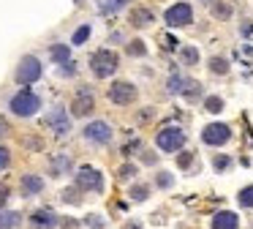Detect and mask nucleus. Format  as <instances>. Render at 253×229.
<instances>
[{"instance_id":"nucleus-32","label":"nucleus","mask_w":253,"mask_h":229,"mask_svg":"<svg viewBox=\"0 0 253 229\" xmlns=\"http://www.w3.org/2000/svg\"><path fill=\"white\" fill-rule=\"evenodd\" d=\"M177 164H180V169H188L193 164V153H180V156H177Z\"/></svg>"},{"instance_id":"nucleus-1","label":"nucleus","mask_w":253,"mask_h":229,"mask_svg":"<svg viewBox=\"0 0 253 229\" xmlns=\"http://www.w3.org/2000/svg\"><path fill=\"white\" fill-rule=\"evenodd\" d=\"M8 109H11L14 114H19V117H33V114L41 109V98L36 96L33 90H28V87H22V90H19L17 96L11 98V104H8Z\"/></svg>"},{"instance_id":"nucleus-15","label":"nucleus","mask_w":253,"mask_h":229,"mask_svg":"<svg viewBox=\"0 0 253 229\" xmlns=\"http://www.w3.org/2000/svg\"><path fill=\"white\" fill-rule=\"evenodd\" d=\"M188 85H191V79H188V76H182V74H171V76H169V82H166V90H169L171 96H182V93L188 90Z\"/></svg>"},{"instance_id":"nucleus-21","label":"nucleus","mask_w":253,"mask_h":229,"mask_svg":"<svg viewBox=\"0 0 253 229\" xmlns=\"http://www.w3.org/2000/svg\"><path fill=\"white\" fill-rule=\"evenodd\" d=\"M180 60L185 65H196L199 63V49L196 47H182L180 49Z\"/></svg>"},{"instance_id":"nucleus-35","label":"nucleus","mask_w":253,"mask_h":229,"mask_svg":"<svg viewBox=\"0 0 253 229\" xmlns=\"http://www.w3.org/2000/svg\"><path fill=\"white\" fill-rule=\"evenodd\" d=\"M8 158H11V156H8V150H6V147H0V169L8 167Z\"/></svg>"},{"instance_id":"nucleus-12","label":"nucleus","mask_w":253,"mask_h":229,"mask_svg":"<svg viewBox=\"0 0 253 229\" xmlns=\"http://www.w3.org/2000/svg\"><path fill=\"white\" fill-rule=\"evenodd\" d=\"M240 227V218H237V213H231V210H220V213H215V218H212V229H237Z\"/></svg>"},{"instance_id":"nucleus-3","label":"nucleus","mask_w":253,"mask_h":229,"mask_svg":"<svg viewBox=\"0 0 253 229\" xmlns=\"http://www.w3.org/2000/svg\"><path fill=\"white\" fill-rule=\"evenodd\" d=\"M155 145H158L164 153H177L182 145H185V131L177 128V125H169V128L158 131V136H155Z\"/></svg>"},{"instance_id":"nucleus-8","label":"nucleus","mask_w":253,"mask_h":229,"mask_svg":"<svg viewBox=\"0 0 253 229\" xmlns=\"http://www.w3.org/2000/svg\"><path fill=\"white\" fill-rule=\"evenodd\" d=\"M84 139L95 142V145H109V142H112L109 123H104V120H93V123H87V125H84Z\"/></svg>"},{"instance_id":"nucleus-18","label":"nucleus","mask_w":253,"mask_h":229,"mask_svg":"<svg viewBox=\"0 0 253 229\" xmlns=\"http://www.w3.org/2000/svg\"><path fill=\"white\" fill-rule=\"evenodd\" d=\"M49 55H52V60H55V63H60V65H66L68 60H71V52H68L66 44H55V47L49 49Z\"/></svg>"},{"instance_id":"nucleus-26","label":"nucleus","mask_w":253,"mask_h":229,"mask_svg":"<svg viewBox=\"0 0 253 229\" xmlns=\"http://www.w3.org/2000/svg\"><path fill=\"white\" fill-rule=\"evenodd\" d=\"M128 55H131V57H144V55H147V47H144L142 38H136V41L128 44Z\"/></svg>"},{"instance_id":"nucleus-39","label":"nucleus","mask_w":253,"mask_h":229,"mask_svg":"<svg viewBox=\"0 0 253 229\" xmlns=\"http://www.w3.org/2000/svg\"><path fill=\"white\" fill-rule=\"evenodd\" d=\"M8 134V123H6V117H0V139Z\"/></svg>"},{"instance_id":"nucleus-10","label":"nucleus","mask_w":253,"mask_h":229,"mask_svg":"<svg viewBox=\"0 0 253 229\" xmlns=\"http://www.w3.org/2000/svg\"><path fill=\"white\" fill-rule=\"evenodd\" d=\"M44 125L52 128L57 136H63V134L71 131V117L66 114V109H52L49 114H44Z\"/></svg>"},{"instance_id":"nucleus-2","label":"nucleus","mask_w":253,"mask_h":229,"mask_svg":"<svg viewBox=\"0 0 253 229\" xmlns=\"http://www.w3.org/2000/svg\"><path fill=\"white\" fill-rule=\"evenodd\" d=\"M117 52H112V49H98V52H93V57H90V68H93V74L98 76V79H106V76H112L117 71Z\"/></svg>"},{"instance_id":"nucleus-38","label":"nucleus","mask_w":253,"mask_h":229,"mask_svg":"<svg viewBox=\"0 0 253 229\" xmlns=\"http://www.w3.org/2000/svg\"><path fill=\"white\" fill-rule=\"evenodd\" d=\"M6 202H8V188L6 185H0V207L6 205Z\"/></svg>"},{"instance_id":"nucleus-37","label":"nucleus","mask_w":253,"mask_h":229,"mask_svg":"<svg viewBox=\"0 0 253 229\" xmlns=\"http://www.w3.org/2000/svg\"><path fill=\"white\" fill-rule=\"evenodd\" d=\"M63 199H66V202H71V205H77V202H79V196L74 194V191H63Z\"/></svg>"},{"instance_id":"nucleus-22","label":"nucleus","mask_w":253,"mask_h":229,"mask_svg":"<svg viewBox=\"0 0 253 229\" xmlns=\"http://www.w3.org/2000/svg\"><path fill=\"white\" fill-rule=\"evenodd\" d=\"M210 71L218 74V76L229 74V60H226V57H210Z\"/></svg>"},{"instance_id":"nucleus-6","label":"nucleus","mask_w":253,"mask_h":229,"mask_svg":"<svg viewBox=\"0 0 253 229\" xmlns=\"http://www.w3.org/2000/svg\"><path fill=\"white\" fill-rule=\"evenodd\" d=\"M229 139H231V128L226 123H210V125L202 128V142L204 145L218 147V145H226Z\"/></svg>"},{"instance_id":"nucleus-5","label":"nucleus","mask_w":253,"mask_h":229,"mask_svg":"<svg viewBox=\"0 0 253 229\" xmlns=\"http://www.w3.org/2000/svg\"><path fill=\"white\" fill-rule=\"evenodd\" d=\"M39 76H41V63H39V57H33V55H25V57L19 60V68H17V82H19V85H33Z\"/></svg>"},{"instance_id":"nucleus-20","label":"nucleus","mask_w":253,"mask_h":229,"mask_svg":"<svg viewBox=\"0 0 253 229\" xmlns=\"http://www.w3.org/2000/svg\"><path fill=\"white\" fill-rule=\"evenodd\" d=\"M17 224H19V213L14 210L0 213V229H17Z\"/></svg>"},{"instance_id":"nucleus-31","label":"nucleus","mask_w":253,"mask_h":229,"mask_svg":"<svg viewBox=\"0 0 253 229\" xmlns=\"http://www.w3.org/2000/svg\"><path fill=\"white\" fill-rule=\"evenodd\" d=\"M87 38H90V25H82L77 33H74L71 44H82V41H87Z\"/></svg>"},{"instance_id":"nucleus-40","label":"nucleus","mask_w":253,"mask_h":229,"mask_svg":"<svg viewBox=\"0 0 253 229\" xmlns=\"http://www.w3.org/2000/svg\"><path fill=\"white\" fill-rule=\"evenodd\" d=\"M199 3H204V5H215L218 0H199Z\"/></svg>"},{"instance_id":"nucleus-34","label":"nucleus","mask_w":253,"mask_h":229,"mask_svg":"<svg viewBox=\"0 0 253 229\" xmlns=\"http://www.w3.org/2000/svg\"><path fill=\"white\" fill-rule=\"evenodd\" d=\"M240 36L253 38V22H242V25H240Z\"/></svg>"},{"instance_id":"nucleus-19","label":"nucleus","mask_w":253,"mask_h":229,"mask_svg":"<svg viewBox=\"0 0 253 229\" xmlns=\"http://www.w3.org/2000/svg\"><path fill=\"white\" fill-rule=\"evenodd\" d=\"M131 0H101V14H117L123 11Z\"/></svg>"},{"instance_id":"nucleus-11","label":"nucleus","mask_w":253,"mask_h":229,"mask_svg":"<svg viewBox=\"0 0 253 229\" xmlns=\"http://www.w3.org/2000/svg\"><path fill=\"white\" fill-rule=\"evenodd\" d=\"M93 112V93L90 90H79L77 98L71 101V114H77V117H82V114Z\"/></svg>"},{"instance_id":"nucleus-29","label":"nucleus","mask_w":253,"mask_h":229,"mask_svg":"<svg viewBox=\"0 0 253 229\" xmlns=\"http://www.w3.org/2000/svg\"><path fill=\"white\" fill-rule=\"evenodd\" d=\"M182 96H185L188 101H196V98L202 96V85H199V82H191V85H188V90L182 93Z\"/></svg>"},{"instance_id":"nucleus-24","label":"nucleus","mask_w":253,"mask_h":229,"mask_svg":"<svg viewBox=\"0 0 253 229\" xmlns=\"http://www.w3.org/2000/svg\"><path fill=\"white\" fill-rule=\"evenodd\" d=\"M212 16H215V19H220V22L229 19V16H231V5L229 3H220V0H218V3L212 5Z\"/></svg>"},{"instance_id":"nucleus-27","label":"nucleus","mask_w":253,"mask_h":229,"mask_svg":"<svg viewBox=\"0 0 253 229\" xmlns=\"http://www.w3.org/2000/svg\"><path fill=\"white\" fill-rule=\"evenodd\" d=\"M147 194H150V188H147V185H142V183L131 185V191H128V196H131V199H136V202H144V199H147Z\"/></svg>"},{"instance_id":"nucleus-7","label":"nucleus","mask_w":253,"mask_h":229,"mask_svg":"<svg viewBox=\"0 0 253 229\" xmlns=\"http://www.w3.org/2000/svg\"><path fill=\"white\" fill-rule=\"evenodd\" d=\"M77 185H79L82 191H95V194H101V191H104V177H101L98 169L82 167V169L77 172Z\"/></svg>"},{"instance_id":"nucleus-25","label":"nucleus","mask_w":253,"mask_h":229,"mask_svg":"<svg viewBox=\"0 0 253 229\" xmlns=\"http://www.w3.org/2000/svg\"><path fill=\"white\" fill-rule=\"evenodd\" d=\"M237 202H240V207H253V185H245L237 194Z\"/></svg>"},{"instance_id":"nucleus-16","label":"nucleus","mask_w":253,"mask_h":229,"mask_svg":"<svg viewBox=\"0 0 253 229\" xmlns=\"http://www.w3.org/2000/svg\"><path fill=\"white\" fill-rule=\"evenodd\" d=\"M49 169H52V174H55V177H60V174H66L68 169H71V158H68L66 153H57V156H52Z\"/></svg>"},{"instance_id":"nucleus-17","label":"nucleus","mask_w":253,"mask_h":229,"mask_svg":"<svg viewBox=\"0 0 253 229\" xmlns=\"http://www.w3.org/2000/svg\"><path fill=\"white\" fill-rule=\"evenodd\" d=\"M22 191L25 194H39V191H44V180L39 174H22Z\"/></svg>"},{"instance_id":"nucleus-14","label":"nucleus","mask_w":253,"mask_h":229,"mask_svg":"<svg viewBox=\"0 0 253 229\" xmlns=\"http://www.w3.org/2000/svg\"><path fill=\"white\" fill-rule=\"evenodd\" d=\"M30 221H33V227H39V229H52L57 224V218H55V213H52V210H46V207H44V210H36Z\"/></svg>"},{"instance_id":"nucleus-33","label":"nucleus","mask_w":253,"mask_h":229,"mask_svg":"<svg viewBox=\"0 0 253 229\" xmlns=\"http://www.w3.org/2000/svg\"><path fill=\"white\" fill-rule=\"evenodd\" d=\"M133 174H136V167H133V164H126V167L120 169V177H123V180H131Z\"/></svg>"},{"instance_id":"nucleus-4","label":"nucleus","mask_w":253,"mask_h":229,"mask_svg":"<svg viewBox=\"0 0 253 229\" xmlns=\"http://www.w3.org/2000/svg\"><path fill=\"white\" fill-rule=\"evenodd\" d=\"M164 22H166L169 27H185V25H191V22H193V8H191V3L180 0V3L169 5V8H166V14H164Z\"/></svg>"},{"instance_id":"nucleus-13","label":"nucleus","mask_w":253,"mask_h":229,"mask_svg":"<svg viewBox=\"0 0 253 229\" xmlns=\"http://www.w3.org/2000/svg\"><path fill=\"white\" fill-rule=\"evenodd\" d=\"M155 22V14L150 8H144V5H136V8H131V25L133 27H150Z\"/></svg>"},{"instance_id":"nucleus-30","label":"nucleus","mask_w":253,"mask_h":229,"mask_svg":"<svg viewBox=\"0 0 253 229\" xmlns=\"http://www.w3.org/2000/svg\"><path fill=\"white\" fill-rule=\"evenodd\" d=\"M155 183H158V188H171V185H174V177H171L169 172H158Z\"/></svg>"},{"instance_id":"nucleus-28","label":"nucleus","mask_w":253,"mask_h":229,"mask_svg":"<svg viewBox=\"0 0 253 229\" xmlns=\"http://www.w3.org/2000/svg\"><path fill=\"white\" fill-rule=\"evenodd\" d=\"M212 167H215V172H226V169L231 167V158L229 156H215L212 158Z\"/></svg>"},{"instance_id":"nucleus-36","label":"nucleus","mask_w":253,"mask_h":229,"mask_svg":"<svg viewBox=\"0 0 253 229\" xmlns=\"http://www.w3.org/2000/svg\"><path fill=\"white\" fill-rule=\"evenodd\" d=\"M177 44H180L177 38H171V36H164V47H166V49H177Z\"/></svg>"},{"instance_id":"nucleus-9","label":"nucleus","mask_w":253,"mask_h":229,"mask_svg":"<svg viewBox=\"0 0 253 229\" xmlns=\"http://www.w3.org/2000/svg\"><path fill=\"white\" fill-rule=\"evenodd\" d=\"M109 101L112 104H120V107L133 104V101H136V87H133L131 82H115V85L109 87Z\"/></svg>"},{"instance_id":"nucleus-23","label":"nucleus","mask_w":253,"mask_h":229,"mask_svg":"<svg viewBox=\"0 0 253 229\" xmlns=\"http://www.w3.org/2000/svg\"><path fill=\"white\" fill-rule=\"evenodd\" d=\"M204 109H207L210 114L223 112V98H220V96H207V98H204Z\"/></svg>"}]
</instances>
